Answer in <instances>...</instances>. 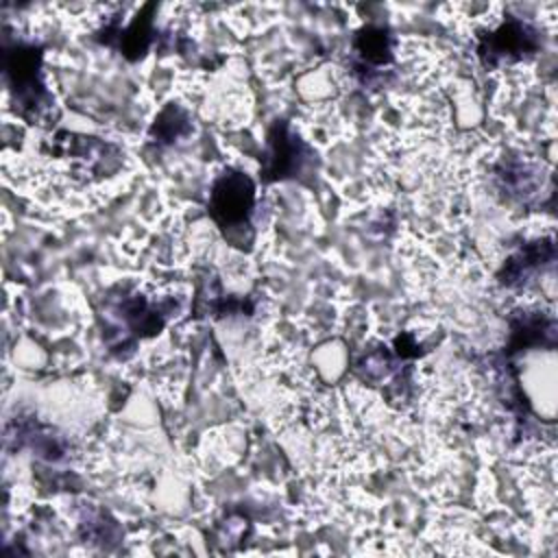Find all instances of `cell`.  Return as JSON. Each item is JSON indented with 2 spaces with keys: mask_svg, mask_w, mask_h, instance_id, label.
I'll return each instance as SVG.
<instances>
[{
  "mask_svg": "<svg viewBox=\"0 0 558 558\" xmlns=\"http://www.w3.org/2000/svg\"><path fill=\"white\" fill-rule=\"evenodd\" d=\"M44 46L26 39L4 37L2 72L11 102L28 124H50L57 118V102L44 81Z\"/></svg>",
  "mask_w": 558,
  "mask_h": 558,
  "instance_id": "obj_1",
  "label": "cell"
},
{
  "mask_svg": "<svg viewBox=\"0 0 558 558\" xmlns=\"http://www.w3.org/2000/svg\"><path fill=\"white\" fill-rule=\"evenodd\" d=\"M207 214L227 238L253 231L255 181L238 168L220 170L209 187Z\"/></svg>",
  "mask_w": 558,
  "mask_h": 558,
  "instance_id": "obj_2",
  "label": "cell"
},
{
  "mask_svg": "<svg viewBox=\"0 0 558 558\" xmlns=\"http://www.w3.org/2000/svg\"><path fill=\"white\" fill-rule=\"evenodd\" d=\"M170 303H153L142 292H124L107 303L105 316L109 320L107 331H116V338L107 344L113 353L133 347L142 338L159 333L170 316Z\"/></svg>",
  "mask_w": 558,
  "mask_h": 558,
  "instance_id": "obj_3",
  "label": "cell"
},
{
  "mask_svg": "<svg viewBox=\"0 0 558 558\" xmlns=\"http://www.w3.org/2000/svg\"><path fill=\"white\" fill-rule=\"evenodd\" d=\"M541 46V31L532 22L517 15H506L501 24L477 35L475 52L486 70H495L499 65L532 59Z\"/></svg>",
  "mask_w": 558,
  "mask_h": 558,
  "instance_id": "obj_4",
  "label": "cell"
},
{
  "mask_svg": "<svg viewBox=\"0 0 558 558\" xmlns=\"http://www.w3.org/2000/svg\"><path fill=\"white\" fill-rule=\"evenodd\" d=\"M395 33L388 24H364L355 31L349 50L351 74L364 85L375 87L395 68Z\"/></svg>",
  "mask_w": 558,
  "mask_h": 558,
  "instance_id": "obj_5",
  "label": "cell"
},
{
  "mask_svg": "<svg viewBox=\"0 0 558 558\" xmlns=\"http://www.w3.org/2000/svg\"><path fill=\"white\" fill-rule=\"evenodd\" d=\"M316 153L299 137L288 120H275L266 135V153L262 157V181L301 179L314 163Z\"/></svg>",
  "mask_w": 558,
  "mask_h": 558,
  "instance_id": "obj_6",
  "label": "cell"
},
{
  "mask_svg": "<svg viewBox=\"0 0 558 558\" xmlns=\"http://www.w3.org/2000/svg\"><path fill=\"white\" fill-rule=\"evenodd\" d=\"M155 2L144 4L129 26H120V17H111L98 33L96 39L109 48H116L124 59L140 61L146 57L150 46L157 41L155 28Z\"/></svg>",
  "mask_w": 558,
  "mask_h": 558,
  "instance_id": "obj_7",
  "label": "cell"
},
{
  "mask_svg": "<svg viewBox=\"0 0 558 558\" xmlns=\"http://www.w3.org/2000/svg\"><path fill=\"white\" fill-rule=\"evenodd\" d=\"M493 177L497 187L512 201L521 205L541 203L545 190V172L530 159L523 157H504L495 163Z\"/></svg>",
  "mask_w": 558,
  "mask_h": 558,
  "instance_id": "obj_8",
  "label": "cell"
},
{
  "mask_svg": "<svg viewBox=\"0 0 558 558\" xmlns=\"http://www.w3.org/2000/svg\"><path fill=\"white\" fill-rule=\"evenodd\" d=\"M554 262H556V244L551 238L525 242L504 262L501 270L497 272V281L508 290L523 288L538 272L549 268Z\"/></svg>",
  "mask_w": 558,
  "mask_h": 558,
  "instance_id": "obj_9",
  "label": "cell"
},
{
  "mask_svg": "<svg viewBox=\"0 0 558 558\" xmlns=\"http://www.w3.org/2000/svg\"><path fill=\"white\" fill-rule=\"evenodd\" d=\"M7 442H15V449H31L33 453L57 462L65 458V440L54 434L52 427L41 425L35 418H15L7 427Z\"/></svg>",
  "mask_w": 558,
  "mask_h": 558,
  "instance_id": "obj_10",
  "label": "cell"
},
{
  "mask_svg": "<svg viewBox=\"0 0 558 558\" xmlns=\"http://www.w3.org/2000/svg\"><path fill=\"white\" fill-rule=\"evenodd\" d=\"M556 342V320L543 312H514L510 316V340L508 353L527 351L532 347H554Z\"/></svg>",
  "mask_w": 558,
  "mask_h": 558,
  "instance_id": "obj_11",
  "label": "cell"
},
{
  "mask_svg": "<svg viewBox=\"0 0 558 558\" xmlns=\"http://www.w3.org/2000/svg\"><path fill=\"white\" fill-rule=\"evenodd\" d=\"M148 133L157 144H174L192 133V118L181 105L168 102L157 113Z\"/></svg>",
  "mask_w": 558,
  "mask_h": 558,
  "instance_id": "obj_12",
  "label": "cell"
},
{
  "mask_svg": "<svg viewBox=\"0 0 558 558\" xmlns=\"http://www.w3.org/2000/svg\"><path fill=\"white\" fill-rule=\"evenodd\" d=\"M78 532H81V538H85V543L89 541V543H98V545H105L107 541L113 543L120 536L116 521L109 519V514L98 508H92L89 512L83 514Z\"/></svg>",
  "mask_w": 558,
  "mask_h": 558,
  "instance_id": "obj_13",
  "label": "cell"
}]
</instances>
